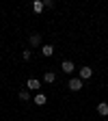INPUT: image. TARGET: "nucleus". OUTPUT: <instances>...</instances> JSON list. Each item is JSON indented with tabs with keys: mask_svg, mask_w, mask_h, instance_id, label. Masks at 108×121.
I'll use <instances>...</instances> for the list:
<instances>
[{
	"mask_svg": "<svg viewBox=\"0 0 108 121\" xmlns=\"http://www.w3.org/2000/svg\"><path fill=\"white\" fill-rule=\"evenodd\" d=\"M60 69H63L65 73H69V76L76 71V67H73V63H71V60H63V63H60Z\"/></svg>",
	"mask_w": 108,
	"mask_h": 121,
	"instance_id": "nucleus-1",
	"label": "nucleus"
},
{
	"mask_svg": "<svg viewBox=\"0 0 108 121\" xmlns=\"http://www.w3.org/2000/svg\"><path fill=\"white\" fill-rule=\"evenodd\" d=\"M67 86H69L71 91H80V89H82V80H80V78H71V80L67 82Z\"/></svg>",
	"mask_w": 108,
	"mask_h": 121,
	"instance_id": "nucleus-2",
	"label": "nucleus"
},
{
	"mask_svg": "<svg viewBox=\"0 0 108 121\" xmlns=\"http://www.w3.org/2000/svg\"><path fill=\"white\" fill-rule=\"evenodd\" d=\"M91 76H93V69L91 67H80V76H78L80 80H89Z\"/></svg>",
	"mask_w": 108,
	"mask_h": 121,
	"instance_id": "nucleus-3",
	"label": "nucleus"
},
{
	"mask_svg": "<svg viewBox=\"0 0 108 121\" xmlns=\"http://www.w3.org/2000/svg\"><path fill=\"white\" fill-rule=\"evenodd\" d=\"M26 89H28V91H37V89H39V80H37V78H28Z\"/></svg>",
	"mask_w": 108,
	"mask_h": 121,
	"instance_id": "nucleus-4",
	"label": "nucleus"
},
{
	"mask_svg": "<svg viewBox=\"0 0 108 121\" xmlns=\"http://www.w3.org/2000/svg\"><path fill=\"white\" fill-rule=\"evenodd\" d=\"M97 112H99L102 117H108V102H99V104H97Z\"/></svg>",
	"mask_w": 108,
	"mask_h": 121,
	"instance_id": "nucleus-5",
	"label": "nucleus"
},
{
	"mask_svg": "<svg viewBox=\"0 0 108 121\" xmlns=\"http://www.w3.org/2000/svg\"><path fill=\"white\" fill-rule=\"evenodd\" d=\"M41 54H43V56H52V54H54V45H50V43L43 45V48H41Z\"/></svg>",
	"mask_w": 108,
	"mask_h": 121,
	"instance_id": "nucleus-6",
	"label": "nucleus"
},
{
	"mask_svg": "<svg viewBox=\"0 0 108 121\" xmlns=\"http://www.w3.org/2000/svg\"><path fill=\"white\" fill-rule=\"evenodd\" d=\"M43 9H45V4L41 2V0H35V2H33V11H35V13H41Z\"/></svg>",
	"mask_w": 108,
	"mask_h": 121,
	"instance_id": "nucleus-7",
	"label": "nucleus"
},
{
	"mask_svg": "<svg viewBox=\"0 0 108 121\" xmlns=\"http://www.w3.org/2000/svg\"><path fill=\"white\" fill-rule=\"evenodd\" d=\"M28 41H30V45H33V48H37V45L41 43V35H30Z\"/></svg>",
	"mask_w": 108,
	"mask_h": 121,
	"instance_id": "nucleus-8",
	"label": "nucleus"
},
{
	"mask_svg": "<svg viewBox=\"0 0 108 121\" xmlns=\"http://www.w3.org/2000/svg\"><path fill=\"white\" fill-rule=\"evenodd\" d=\"M45 102H48V97H45L43 93H37V95H35V104H39V106H43Z\"/></svg>",
	"mask_w": 108,
	"mask_h": 121,
	"instance_id": "nucleus-9",
	"label": "nucleus"
},
{
	"mask_svg": "<svg viewBox=\"0 0 108 121\" xmlns=\"http://www.w3.org/2000/svg\"><path fill=\"white\" fill-rule=\"evenodd\" d=\"M20 99H22V102H28V99H30V91H28V89L20 91Z\"/></svg>",
	"mask_w": 108,
	"mask_h": 121,
	"instance_id": "nucleus-10",
	"label": "nucleus"
},
{
	"mask_svg": "<svg viewBox=\"0 0 108 121\" xmlns=\"http://www.w3.org/2000/svg\"><path fill=\"white\" fill-rule=\"evenodd\" d=\"M43 80H45V82H54V80H56V76H54V71H45V76H43Z\"/></svg>",
	"mask_w": 108,
	"mask_h": 121,
	"instance_id": "nucleus-11",
	"label": "nucleus"
},
{
	"mask_svg": "<svg viewBox=\"0 0 108 121\" xmlns=\"http://www.w3.org/2000/svg\"><path fill=\"white\" fill-rule=\"evenodd\" d=\"M30 56H33V54H30V50H24V52H22V58H24V60H30Z\"/></svg>",
	"mask_w": 108,
	"mask_h": 121,
	"instance_id": "nucleus-12",
	"label": "nucleus"
}]
</instances>
